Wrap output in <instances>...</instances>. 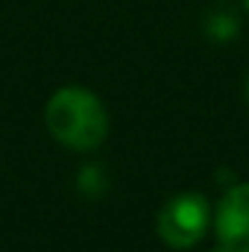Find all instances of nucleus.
<instances>
[{
  "label": "nucleus",
  "mask_w": 249,
  "mask_h": 252,
  "mask_svg": "<svg viewBox=\"0 0 249 252\" xmlns=\"http://www.w3.org/2000/svg\"><path fill=\"white\" fill-rule=\"evenodd\" d=\"M50 135L70 150H94L109 132V115L97 94L85 88H62L44 109Z\"/></svg>",
  "instance_id": "1"
},
{
  "label": "nucleus",
  "mask_w": 249,
  "mask_h": 252,
  "mask_svg": "<svg viewBox=\"0 0 249 252\" xmlns=\"http://www.w3.org/2000/svg\"><path fill=\"white\" fill-rule=\"evenodd\" d=\"M205 229H208V202L196 190L170 196L158 211V238L173 250L193 247L205 235Z\"/></svg>",
  "instance_id": "2"
},
{
  "label": "nucleus",
  "mask_w": 249,
  "mask_h": 252,
  "mask_svg": "<svg viewBox=\"0 0 249 252\" xmlns=\"http://www.w3.org/2000/svg\"><path fill=\"white\" fill-rule=\"evenodd\" d=\"M217 238L226 250L249 252V182L223 196L217 208Z\"/></svg>",
  "instance_id": "3"
},
{
  "label": "nucleus",
  "mask_w": 249,
  "mask_h": 252,
  "mask_svg": "<svg viewBox=\"0 0 249 252\" xmlns=\"http://www.w3.org/2000/svg\"><path fill=\"white\" fill-rule=\"evenodd\" d=\"M205 30H208V35H211V38H217V41H226V38L238 35L241 24H238V15H235L232 9H226V6H217V9H211V12L205 15Z\"/></svg>",
  "instance_id": "4"
},
{
  "label": "nucleus",
  "mask_w": 249,
  "mask_h": 252,
  "mask_svg": "<svg viewBox=\"0 0 249 252\" xmlns=\"http://www.w3.org/2000/svg\"><path fill=\"white\" fill-rule=\"evenodd\" d=\"M211 252H232V250H226V247H223V244H220V247H217V250H211Z\"/></svg>",
  "instance_id": "5"
},
{
  "label": "nucleus",
  "mask_w": 249,
  "mask_h": 252,
  "mask_svg": "<svg viewBox=\"0 0 249 252\" xmlns=\"http://www.w3.org/2000/svg\"><path fill=\"white\" fill-rule=\"evenodd\" d=\"M247 100H249V79H247Z\"/></svg>",
  "instance_id": "6"
},
{
  "label": "nucleus",
  "mask_w": 249,
  "mask_h": 252,
  "mask_svg": "<svg viewBox=\"0 0 249 252\" xmlns=\"http://www.w3.org/2000/svg\"><path fill=\"white\" fill-rule=\"evenodd\" d=\"M244 6H247V12H249V0H244Z\"/></svg>",
  "instance_id": "7"
}]
</instances>
